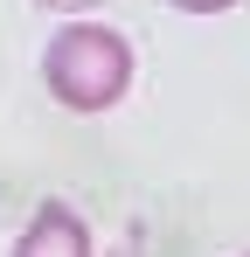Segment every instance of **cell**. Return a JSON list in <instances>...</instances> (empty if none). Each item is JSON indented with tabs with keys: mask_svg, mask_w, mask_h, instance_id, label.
I'll return each mask as SVG.
<instances>
[{
	"mask_svg": "<svg viewBox=\"0 0 250 257\" xmlns=\"http://www.w3.org/2000/svg\"><path fill=\"white\" fill-rule=\"evenodd\" d=\"M42 84L63 111H111L132 84V42L104 21H70L42 56Z\"/></svg>",
	"mask_w": 250,
	"mask_h": 257,
	"instance_id": "cell-1",
	"label": "cell"
},
{
	"mask_svg": "<svg viewBox=\"0 0 250 257\" xmlns=\"http://www.w3.org/2000/svg\"><path fill=\"white\" fill-rule=\"evenodd\" d=\"M14 257H90V229H83V215L70 202H42L35 222L14 243Z\"/></svg>",
	"mask_w": 250,
	"mask_h": 257,
	"instance_id": "cell-2",
	"label": "cell"
},
{
	"mask_svg": "<svg viewBox=\"0 0 250 257\" xmlns=\"http://www.w3.org/2000/svg\"><path fill=\"white\" fill-rule=\"evenodd\" d=\"M181 14H222V7H236V0H174Z\"/></svg>",
	"mask_w": 250,
	"mask_h": 257,
	"instance_id": "cell-3",
	"label": "cell"
},
{
	"mask_svg": "<svg viewBox=\"0 0 250 257\" xmlns=\"http://www.w3.org/2000/svg\"><path fill=\"white\" fill-rule=\"evenodd\" d=\"M42 7H63V14H83V7H104V0H42Z\"/></svg>",
	"mask_w": 250,
	"mask_h": 257,
	"instance_id": "cell-4",
	"label": "cell"
}]
</instances>
